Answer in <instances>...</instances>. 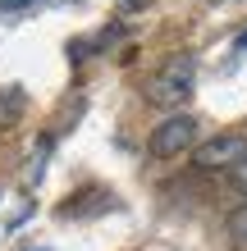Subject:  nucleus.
I'll use <instances>...</instances> for the list:
<instances>
[{
	"label": "nucleus",
	"instance_id": "1",
	"mask_svg": "<svg viewBox=\"0 0 247 251\" xmlns=\"http://www.w3.org/2000/svg\"><path fill=\"white\" fill-rule=\"evenodd\" d=\"M192 92H197V60L188 50L169 55V60L147 78V100L156 110H179V105L192 100Z\"/></svg>",
	"mask_w": 247,
	"mask_h": 251
},
{
	"label": "nucleus",
	"instance_id": "2",
	"mask_svg": "<svg viewBox=\"0 0 247 251\" xmlns=\"http://www.w3.org/2000/svg\"><path fill=\"white\" fill-rule=\"evenodd\" d=\"M192 146H197V119L192 114H165V119L151 128V137H147L151 160H179V155L192 151Z\"/></svg>",
	"mask_w": 247,
	"mask_h": 251
},
{
	"label": "nucleus",
	"instance_id": "3",
	"mask_svg": "<svg viewBox=\"0 0 247 251\" xmlns=\"http://www.w3.org/2000/svg\"><path fill=\"white\" fill-rule=\"evenodd\" d=\"M192 160H197L201 174H220V169L234 174L247 160V137L243 132H215V137H206L201 146H192Z\"/></svg>",
	"mask_w": 247,
	"mask_h": 251
},
{
	"label": "nucleus",
	"instance_id": "4",
	"mask_svg": "<svg viewBox=\"0 0 247 251\" xmlns=\"http://www.w3.org/2000/svg\"><path fill=\"white\" fill-rule=\"evenodd\" d=\"M23 105H27V100H23V92H19V87L0 92V128H9L14 119H19V114H23Z\"/></svg>",
	"mask_w": 247,
	"mask_h": 251
},
{
	"label": "nucleus",
	"instance_id": "5",
	"mask_svg": "<svg viewBox=\"0 0 247 251\" xmlns=\"http://www.w3.org/2000/svg\"><path fill=\"white\" fill-rule=\"evenodd\" d=\"M229 238H234L238 247H247V205H238V210L229 215Z\"/></svg>",
	"mask_w": 247,
	"mask_h": 251
},
{
	"label": "nucleus",
	"instance_id": "6",
	"mask_svg": "<svg viewBox=\"0 0 247 251\" xmlns=\"http://www.w3.org/2000/svg\"><path fill=\"white\" fill-rule=\"evenodd\" d=\"M234 183H238V192H243V197H247V160H243V165L234 169Z\"/></svg>",
	"mask_w": 247,
	"mask_h": 251
},
{
	"label": "nucleus",
	"instance_id": "7",
	"mask_svg": "<svg viewBox=\"0 0 247 251\" xmlns=\"http://www.w3.org/2000/svg\"><path fill=\"white\" fill-rule=\"evenodd\" d=\"M23 5H32V0H0V9H23Z\"/></svg>",
	"mask_w": 247,
	"mask_h": 251
},
{
	"label": "nucleus",
	"instance_id": "8",
	"mask_svg": "<svg viewBox=\"0 0 247 251\" xmlns=\"http://www.w3.org/2000/svg\"><path fill=\"white\" fill-rule=\"evenodd\" d=\"M238 46H247V37H243V41H238Z\"/></svg>",
	"mask_w": 247,
	"mask_h": 251
}]
</instances>
